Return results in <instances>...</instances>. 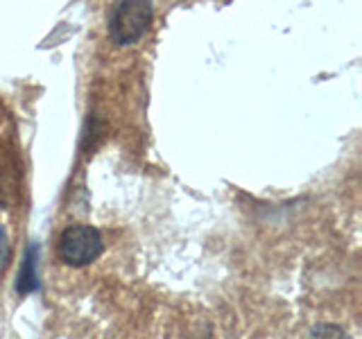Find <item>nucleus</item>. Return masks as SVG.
<instances>
[{
    "instance_id": "obj_4",
    "label": "nucleus",
    "mask_w": 362,
    "mask_h": 339,
    "mask_svg": "<svg viewBox=\"0 0 362 339\" xmlns=\"http://www.w3.org/2000/svg\"><path fill=\"white\" fill-rule=\"evenodd\" d=\"M305 339H351L344 328L335 323H317Z\"/></svg>"
},
{
    "instance_id": "obj_5",
    "label": "nucleus",
    "mask_w": 362,
    "mask_h": 339,
    "mask_svg": "<svg viewBox=\"0 0 362 339\" xmlns=\"http://www.w3.org/2000/svg\"><path fill=\"white\" fill-rule=\"evenodd\" d=\"M9 237H7V231L5 226L0 224V271H3L9 263Z\"/></svg>"
},
{
    "instance_id": "obj_3",
    "label": "nucleus",
    "mask_w": 362,
    "mask_h": 339,
    "mask_svg": "<svg viewBox=\"0 0 362 339\" xmlns=\"http://www.w3.org/2000/svg\"><path fill=\"white\" fill-rule=\"evenodd\" d=\"M37 256H39V249L37 244H30L25 258H23V267L18 271V280H16V292L21 297L25 294H32L39 290V278H37Z\"/></svg>"
},
{
    "instance_id": "obj_1",
    "label": "nucleus",
    "mask_w": 362,
    "mask_h": 339,
    "mask_svg": "<svg viewBox=\"0 0 362 339\" xmlns=\"http://www.w3.org/2000/svg\"><path fill=\"white\" fill-rule=\"evenodd\" d=\"M150 0H120L109 14V37L116 45H134L152 25Z\"/></svg>"
},
{
    "instance_id": "obj_2",
    "label": "nucleus",
    "mask_w": 362,
    "mask_h": 339,
    "mask_svg": "<svg viewBox=\"0 0 362 339\" xmlns=\"http://www.w3.org/2000/svg\"><path fill=\"white\" fill-rule=\"evenodd\" d=\"M59 258L68 267H86L102 256L105 240L98 229L86 224H75L59 235Z\"/></svg>"
}]
</instances>
